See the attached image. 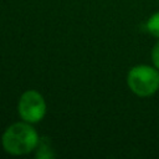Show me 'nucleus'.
<instances>
[{
    "label": "nucleus",
    "instance_id": "obj_3",
    "mask_svg": "<svg viewBox=\"0 0 159 159\" xmlns=\"http://www.w3.org/2000/svg\"><path fill=\"white\" fill-rule=\"evenodd\" d=\"M17 113L20 118L27 123L35 124L46 116V102L43 96L36 89L25 91L17 102Z\"/></svg>",
    "mask_w": 159,
    "mask_h": 159
},
{
    "label": "nucleus",
    "instance_id": "obj_2",
    "mask_svg": "<svg viewBox=\"0 0 159 159\" xmlns=\"http://www.w3.org/2000/svg\"><path fill=\"white\" fill-rule=\"evenodd\" d=\"M127 84L138 97H150L159 89V68L149 65L133 66L127 73Z\"/></svg>",
    "mask_w": 159,
    "mask_h": 159
},
{
    "label": "nucleus",
    "instance_id": "obj_5",
    "mask_svg": "<svg viewBox=\"0 0 159 159\" xmlns=\"http://www.w3.org/2000/svg\"><path fill=\"white\" fill-rule=\"evenodd\" d=\"M145 29L152 36L159 39V11H157L149 16V19L147 20V24H145Z\"/></svg>",
    "mask_w": 159,
    "mask_h": 159
},
{
    "label": "nucleus",
    "instance_id": "obj_6",
    "mask_svg": "<svg viewBox=\"0 0 159 159\" xmlns=\"http://www.w3.org/2000/svg\"><path fill=\"white\" fill-rule=\"evenodd\" d=\"M150 60H152L153 66L159 68V40L154 43V46L150 51Z\"/></svg>",
    "mask_w": 159,
    "mask_h": 159
},
{
    "label": "nucleus",
    "instance_id": "obj_4",
    "mask_svg": "<svg viewBox=\"0 0 159 159\" xmlns=\"http://www.w3.org/2000/svg\"><path fill=\"white\" fill-rule=\"evenodd\" d=\"M36 158H40V159L55 158V153L52 152L47 138H40L39 145L36 148Z\"/></svg>",
    "mask_w": 159,
    "mask_h": 159
},
{
    "label": "nucleus",
    "instance_id": "obj_1",
    "mask_svg": "<svg viewBox=\"0 0 159 159\" xmlns=\"http://www.w3.org/2000/svg\"><path fill=\"white\" fill-rule=\"evenodd\" d=\"M40 135L31 123L25 120L12 123L1 135L2 149L10 155H26L36 150Z\"/></svg>",
    "mask_w": 159,
    "mask_h": 159
}]
</instances>
